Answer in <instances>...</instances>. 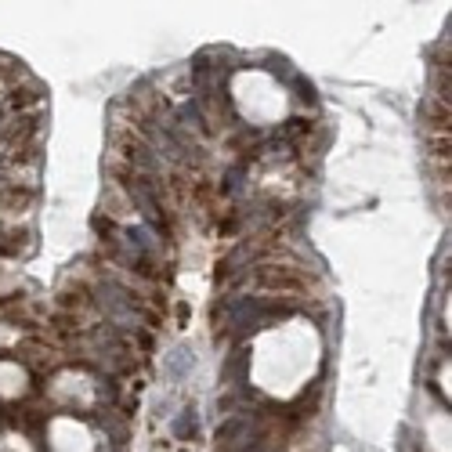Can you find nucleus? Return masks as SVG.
Instances as JSON below:
<instances>
[{
    "instance_id": "obj_1",
    "label": "nucleus",
    "mask_w": 452,
    "mask_h": 452,
    "mask_svg": "<svg viewBox=\"0 0 452 452\" xmlns=\"http://www.w3.org/2000/svg\"><path fill=\"white\" fill-rule=\"evenodd\" d=\"M264 315H268V304H261L254 297H239L228 304V325H235V330H257Z\"/></svg>"
},
{
    "instance_id": "obj_2",
    "label": "nucleus",
    "mask_w": 452,
    "mask_h": 452,
    "mask_svg": "<svg viewBox=\"0 0 452 452\" xmlns=\"http://www.w3.org/2000/svg\"><path fill=\"white\" fill-rule=\"evenodd\" d=\"M250 420H243V416H235V420H228L217 431V452H235V448H243L246 441H250Z\"/></svg>"
},
{
    "instance_id": "obj_3",
    "label": "nucleus",
    "mask_w": 452,
    "mask_h": 452,
    "mask_svg": "<svg viewBox=\"0 0 452 452\" xmlns=\"http://www.w3.org/2000/svg\"><path fill=\"white\" fill-rule=\"evenodd\" d=\"M192 366H195V355H192L188 344H178V347H174L170 355L163 359V369H167L170 380H185V376L192 373Z\"/></svg>"
},
{
    "instance_id": "obj_4",
    "label": "nucleus",
    "mask_w": 452,
    "mask_h": 452,
    "mask_svg": "<svg viewBox=\"0 0 452 452\" xmlns=\"http://www.w3.org/2000/svg\"><path fill=\"white\" fill-rule=\"evenodd\" d=\"M102 304H105L120 322H134V308H131L127 293H123L120 286H102Z\"/></svg>"
},
{
    "instance_id": "obj_5",
    "label": "nucleus",
    "mask_w": 452,
    "mask_h": 452,
    "mask_svg": "<svg viewBox=\"0 0 452 452\" xmlns=\"http://www.w3.org/2000/svg\"><path fill=\"white\" fill-rule=\"evenodd\" d=\"M170 431H174V438H181V441H192V438L199 434V413H195L192 406H185L178 416H174Z\"/></svg>"
},
{
    "instance_id": "obj_6",
    "label": "nucleus",
    "mask_w": 452,
    "mask_h": 452,
    "mask_svg": "<svg viewBox=\"0 0 452 452\" xmlns=\"http://www.w3.org/2000/svg\"><path fill=\"white\" fill-rule=\"evenodd\" d=\"M131 195H134V203H138V210L148 217V221H153V224H163V214H160V207H156V195L153 192H148L141 181H134L131 185Z\"/></svg>"
},
{
    "instance_id": "obj_7",
    "label": "nucleus",
    "mask_w": 452,
    "mask_h": 452,
    "mask_svg": "<svg viewBox=\"0 0 452 452\" xmlns=\"http://www.w3.org/2000/svg\"><path fill=\"white\" fill-rule=\"evenodd\" d=\"M178 120L185 123V127H195V131H203V112H199V105H195V102H185V105L178 109Z\"/></svg>"
},
{
    "instance_id": "obj_8",
    "label": "nucleus",
    "mask_w": 452,
    "mask_h": 452,
    "mask_svg": "<svg viewBox=\"0 0 452 452\" xmlns=\"http://www.w3.org/2000/svg\"><path fill=\"white\" fill-rule=\"evenodd\" d=\"M131 160H134V163H138L141 170H156V167H160V163H156V156L148 153L145 145H134V148H131Z\"/></svg>"
},
{
    "instance_id": "obj_9",
    "label": "nucleus",
    "mask_w": 452,
    "mask_h": 452,
    "mask_svg": "<svg viewBox=\"0 0 452 452\" xmlns=\"http://www.w3.org/2000/svg\"><path fill=\"white\" fill-rule=\"evenodd\" d=\"M127 239L134 250H153V235H148L145 228H127Z\"/></svg>"
},
{
    "instance_id": "obj_10",
    "label": "nucleus",
    "mask_w": 452,
    "mask_h": 452,
    "mask_svg": "<svg viewBox=\"0 0 452 452\" xmlns=\"http://www.w3.org/2000/svg\"><path fill=\"white\" fill-rule=\"evenodd\" d=\"M268 69L275 72V77H283V80H290V77H293V69H290V62H286V58H271V62H268Z\"/></svg>"
}]
</instances>
